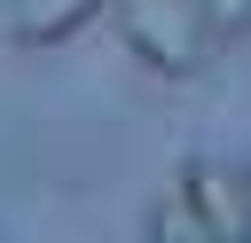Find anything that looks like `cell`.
I'll use <instances>...</instances> for the list:
<instances>
[{"label":"cell","instance_id":"cell-1","mask_svg":"<svg viewBox=\"0 0 251 243\" xmlns=\"http://www.w3.org/2000/svg\"><path fill=\"white\" fill-rule=\"evenodd\" d=\"M118 24H126V47L165 78H196L212 55V24L188 0H118Z\"/></svg>","mask_w":251,"mask_h":243},{"label":"cell","instance_id":"cell-2","mask_svg":"<svg viewBox=\"0 0 251 243\" xmlns=\"http://www.w3.org/2000/svg\"><path fill=\"white\" fill-rule=\"evenodd\" d=\"M180 196L196 204L212 243H251V172H227V165L196 157V165H180Z\"/></svg>","mask_w":251,"mask_h":243},{"label":"cell","instance_id":"cell-3","mask_svg":"<svg viewBox=\"0 0 251 243\" xmlns=\"http://www.w3.org/2000/svg\"><path fill=\"white\" fill-rule=\"evenodd\" d=\"M94 16H102V0H16V47H63Z\"/></svg>","mask_w":251,"mask_h":243},{"label":"cell","instance_id":"cell-4","mask_svg":"<svg viewBox=\"0 0 251 243\" xmlns=\"http://www.w3.org/2000/svg\"><path fill=\"white\" fill-rule=\"evenodd\" d=\"M149 235H157V243H204V219H196L188 196H173V204L149 212Z\"/></svg>","mask_w":251,"mask_h":243},{"label":"cell","instance_id":"cell-5","mask_svg":"<svg viewBox=\"0 0 251 243\" xmlns=\"http://www.w3.org/2000/svg\"><path fill=\"white\" fill-rule=\"evenodd\" d=\"M196 8H204L212 31H243V24H251V0H196Z\"/></svg>","mask_w":251,"mask_h":243},{"label":"cell","instance_id":"cell-6","mask_svg":"<svg viewBox=\"0 0 251 243\" xmlns=\"http://www.w3.org/2000/svg\"><path fill=\"white\" fill-rule=\"evenodd\" d=\"M243 172H251V165H243Z\"/></svg>","mask_w":251,"mask_h":243}]
</instances>
